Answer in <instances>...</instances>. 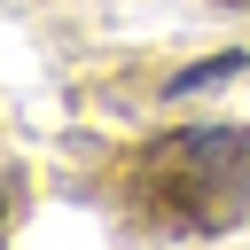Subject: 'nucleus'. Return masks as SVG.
Listing matches in <instances>:
<instances>
[{
	"instance_id": "nucleus-1",
	"label": "nucleus",
	"mask_w": 250,
	"mask_h": 250,
	"mask_svg": "<svg viewBox=\"0 0 250 250\" xmlns=\"http://www.w3.org/2000/svg\"><path fill=\"white\" fill-rule=\"evenodd\" d=\"M125 211L156 234H227L250 219V125H180L125 156Z\"/></svg>"
},
{
	"instance_id": "nucleus-2",
	"label": "nucleus",
	"mask_w": 250,
	"mask_h": 250,
	"mask_svg": "<svg viewBox=\"0 0 250 250\" xmlns=\"http://www.w3.org/2000/svg\"><path fill=\"white\" fill-rule=\"evenodd\" d=\"M234 70H250V55H242V47H227V55H203V62H188V70H172V78H164V102L211 94V86H227Z\"/></svg>"
}]
</instances>
